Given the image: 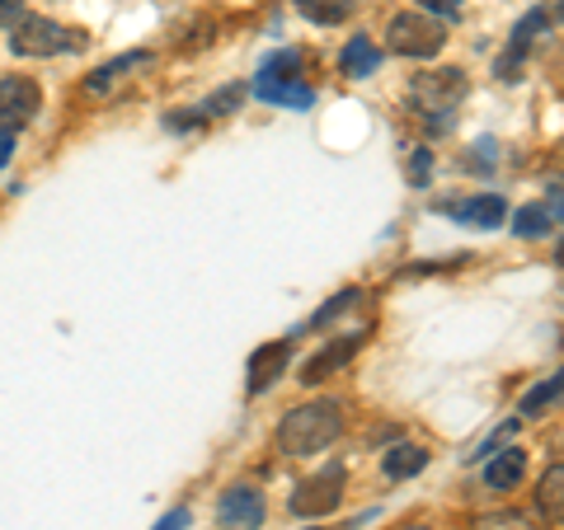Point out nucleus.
Masks as SVG:
<instances>
[{
  "instance_id": "nucleus-1",
  "label": "nucleus",
  "mask_w": 564,
  "mask_h": 530,
  "mask_svg": "<svg viewBox=\"0 0 564 530\" xmlns=\"http://www.w3.org/2000/svg\"><path fill=\"white\" fill-rule=\"evenodd\" d=\"M339 432H344V409L334 399H315V404H296L278 422V446L288 455H315V451H329Z\"/></svg>"
},
{
  "instance_id": "nucleus-2",
  "label": "nucleus",
  "mask_w": 564,
  "mask_h": 530,
  "mask_svg": "<svg viewBox=\"0 0 564 530\" xmlns=\"http://www.w3.org/2000/svg\"><path fill=\"white\" fill-rule=\"evenodd\" d=\"M470 90V80H466V70H456V66H443V70H423V76L410 80V113H419L429 128H447L452 113H456V103L466 99Z\"/></svg>"
},
{
  "instance_id": "nucleus-3",
  "label": "nucleus",
  "mask_w": 564,
  "mask_h": 530,
  "mask_svg": "<svg viewBox=\"0 0 564 530\" xmlns=\"http://www.w3.org/2000/svg\"><path fill=\"white\" fill-rule=\"evenodd\" d=\"M85 33L62 29L57 20H43V14H20L10 24V52L14 57H57V52H80Z\"/></svg>"
},
{
  "instance_id": "nucleus-4",
  "label": "nucleus",
  "mask_w": 564,
  "mask_h": 530,
  "mask_svg": "<svg viewBox=\"0 0 564 530\" xmlns=\"http://www.w3.org/2000/svg\"><path fill=\"white\" fill-rule=\"evenodd\" d=\"M386 47L395 52V57H437V52L447 47V29L433 20V14H423V10H404L395 14L391 24H386Z\"/></svg>"
},
{
  "instance_id": "nucleus-5",
  "label": "nucleus",
  "mask_w": 564,
  "mask_h": 530,
  "mask_svg": "<svg viewBox=\"0 0 564 530\" xmlns=\"http://www.w3.org/2000/svg\"><path fill=\"white\" fill-rule=\"evenodd\" d=\"M39 109H43V95H39V85H33L29 76H6L0 80V132L29 128V122L39 118Z\"/></svg>"
},
{
  "instance_id": "nucleus-6",
  "label": "nucleus",
  "mask_w": 564,
  "mask_h": 530,
  "mask_svg": "<svg viewBox=\"0 0 564 530\" xmlns=\"http://www.w3.org/2000/svg\"><path fill=\"white\" fill-rule=\"evenodd\" d=\"M339 503H344V470H325L315 479L296 484L288 507H292V517H329Z\"/></svg>"
},
{
  "instance_id": "nucleus-7",
  "label": "nucleus",
  "mask_w": 564,
  "mask_h": 530,
  "mask_svg": "<svg viewBox=\"0 0 564 530\" xmlns=\"http://www.w3.org/2000/svg\"><path fill=\"white\" fill-rule=\"evenodd\" d=\"M551 29H555V20H551L545 10H532L527 20H518L513 43H508V52L499 57V76H503V80H522V62H527V52H532L541 38H551Z\"/></svg>"
},
{
  "instance_id": "nucleus-8",
  "label": "nucleus",
  "mask_w": 564,
  "mask_h": 530,
  "mask_svg": "<svg viewBox=\"0 0 564 530\" xmlns=\"http://www.w3.org/2000/svg\"><path fill=\"white\" fill-rule=\"evenodd\" d=\"M263 517H269V503H263V493L250 488V484L226 488L221 503H217V521H221L226 530H259Z\"/></svg>"
},
{
  "instance_id": "nucleus-9",
  "label": "nucleus",
  "mask_w": 564,
  "mask_h": 530,
  "mask_svg": "<svg viewBox=\"0 0 564 530\" xmlns=\"http://www.w3.org/2000/svg\"><path fill=\"white\" fill-rule=\"evenodd\" d=\"M288 362H292V339H278V343L254 347L250 352V366H245V390L263 395L282 376V371H288Z\"/></svg>"
},
{
  "instance_id": "nucleus-10",
  "label": "nucleus",
  "mask_w": 564,
  "mask_h": 530,
  "mask_svg": "<svg viewBox=\"0 0 564 530\" xmlns=\"http://www.w3.org/2000/svg\"><path fill=\"white\" fill-rule=\"evenodd\" d=\"M358 347H362V333H348V339H334L329 347H321L315 357H306V366H302V380L306 385H321V380H329L339 366H348L352 357H358Z\"/></svg>"
},
{
  "instance_id": "nucleus-11",
  "label": "nucleus",
  "mask_w": 564,
  "mask_h": 530,
  "mask_svg": "<svg viewBox=\"0 0 564 530\" xmlns=\"http://www.w3.org/2000/svg\"><path fill=\"white\" fill-rule=\"evenodd\" d=\"M155 62V52H128V57H118V62H109V66H99L90 80H85V95H109V90H118L122 80H132L137 70H147Z\"/></svg>"
},
{
  "instance_id": "nucleus-12",
  "label": "nucleus",
  "mask_w": 564,
  "mask_h": 530,
  "mask_svg": "<svg viewBox=\"0 0 564 530\" xmlns=\"http://www.w3.org/2000/svg\"><path fill=\"white\" fill-rule=\"evenodd\" d=\"M522 474H527V451H518V446L494 451V461L485 465V488H494V493H513V488L522 484Z\"/></svg>"
},
{
  "instance_id": "nucleus-13",
  "label": "nucleus",
  "mask_w": 564,
  "mask_h": 530,
  "mask_svg": "<svg viewBox=\"0 0 564 530\" xmlns=\"http://www.w3.org/2000/svg\"><path fill=\"white\" fill-rule=\"evenodd\" d=\"M254 95L269 99V103H282V109H311V103H315V90L306 80H269V76H259Z\"/></svg>"
},
{
  "instance_id": "nucleus-14",
  "label": "nucleus",
  "mask_w": 564,
  "mask_h": 530,
  "mask_svg": "<svg viewBox=\"0 0 564 530\" xmlns=\"http://www.w3.org/2000/svg\"><path fill=\"white\" fill-rule=\"evenodd\" d=\"M452 217H462L466 225H480V231H494V225H503L508 217V202L499 192H480V198H470L462 207H452Z\"/></svg>"
},
{
  "instance_id": "nucleus-15",
  "label": "nucleus",
  "mask_w": 564,
  "mask_h": 530,
  "mask_svg": "<svg viewBox=\"0 0 564 530\" xmlns=\"http://www.w3.org/2000/svg\"><path fill=\"white\" fill-rule=\"evenodd\" d=\"M377 66H381V52L372 38H352L344 52H339V70L348 80H367V76H377Z\"/></svg>"
},
{
  "instance_id": "nucleus-16",
  "label": "nucleus",
  "mask_w": 564,
  "mask_h": 530,
  "mask_svg": "<svg viewBox=\"0 0 564 530\" xmlns=\"http://www.w3.org/2000/svg\"><path fill=\"white\" fill-rule=\"evenodd\" d=\"M292 5H296V14H306L311 24L334 29V24L352 20V10H358V0H292Z\"/></svg>"
},
{
  "instance_id": "nucleus-17",
  "label": "nucleus",
  "mask_w": 564,
  "mask_h": 530,
  "mask_svg": "<svg viewBox=\"0 0 564 530\" xmlns=\"http://www.w3.org/2000/svg\"><path fill=\"white\" fill-rule=\"evenodd\" d=\"M423 465H429V451L414 446V441H404V446H391V451H386V461H381L386 479H414Z\"/></svg>"
},
{
  "instance_id": "nucleus-18",
  "label": "nucleus",
  "mask_w": 564,
  "mask_h": 530,
  "mask_svg": "<svg viewBox=\"0 0 564 530\" xmlns=\"http://www.w3.org/2000/svg\"><path fill=\"white\" fill-rule=\"evenodd\" d=\"M536 507L545 511V526H560V517H564V465L560 461L545 470V479L536 488Z\"/></svg>"
},
{
  "instance_id": "nucleus-19",
  "label": "nucleus",
  "mask_w": 564,
  "mask_h": 530,
  "mask_svg": "<svg viewBox=\"0 0 564 530\" xmlns=\"http://www.w3.org/2000/svg\"><path fill=\"white\" fill-rule=\"evenodd\" d=\"M560 390H564V380H560V376H545L536 390L522 399V418H541L545 409H555V404H560Z\"/></svg>"
},
{
  "instance_id": "nucleus-20",
  "label": "nucleus",
  "mask_w": 564,
  "mask_h": 530,
  "mask_svg": "<svg viewBox=\"0 0 564 530\" xmlns=\"http://www.w3.org/2000/svg\"><path fill=\"white\" fill-rule=\"evenodd\" d=\"M555 225V211H545L541 202H532V207H522L518 217H513V231L522 235V240H536V235H545Z\"/></svg>"
},
{
  "instance_id": "nucleus-21",
  "label": "nucleus",
  "mask_w": 564,
  "mask_h": 530,
  "mask_svg": "<svg viewBox=\"0 0 564 530\" xmlns=\"http://www.w3.org/2000/svg\"><path fill=\"white\" fill-rule=\"evenodd\" d=\"M475 530H541L527 511H485V517H475Z\"/></svg>"
},
{
  "instance_id": "nucleus-22",
  "label": "nucleus",
  "mask_w": 564,
  "mask_h": 530,
  "mask_svg": "<svg viewBox=\"0 0 564 530\" xmlns=\"http://www.w3.org/2000/svg\"><path fill=\"white\" fill-rule=\"evenodd\" d=\"M240 103H245V85H226V90H217V95L203 103L198 118H226V113H236Z\"/></svg>"
},
{
  "instance_id": "nucleus-23",
  "label": "nucleus",
  "mask_w": 564,
  "mask_h": 530,
  "mask_svg": "<svg viewBox=\"0 0 564 530\" xmlns=\"http://www.w3.org/2000/svg\"><path fill=\"white\" fill-rule=\"evenodd\" d=\"M259 76H269V80H302V57H296V52H273V57L263 62Z\"/></svg>"
},
{
  "instance_id": "nucleus-24",
  "label": "nucleus",
  "mask_w": 564,
  "mask_h": 530,
  "mask_svg": "<svg viewBox=\"0 0 564 530\" xmlns=\"http://www.w3.org/2000/svg\"><path fill=\"white\" fill-rule=\"evenodd\" d=\"M352 300H362V291H339V296H334L325 310H315V314H311V329H321V324H329V320H334V314L352 310Z\"/></svg>"
},
{
  "instance_id": "nucleus-25",
  "label": "nucleus",
  "mask_w": 564,
  "mask_h": 530,
  "mask_svg": "<svg viewBox=\"0 0 564 530\" xmlns=\"http://www.w3.org/2000/svg\"><path fill=\"white\" fill-rule=\"evenodd\" d=\"M429 174H433V151H423V146H419V151L410 155V184L423 188V184H429Z\"/></svg>"
},
{
  "instance_id": "nucleus-26",
  "label": "nucleus",
  "mask_w": 564,
  "mask_h": 530,
  "mask_svg": "<svg viewBox=\"0 0 564 530\" xmlns=\"http://www.w3.org/2000/svg\"><path fill=\"white\" fill-rule=\"evenodd\" d=\"M188 526V507H174L165 521H155V530H184Z\"/></svg>"
},
{
  "instance_id": "nucleus-27",
  "label": "nucleus",
  "mask_w": 564,
  "mask_h": 530,
  "mask_svg": "<svg viewBox=\"0 0 564 530\" xmlns=\"http://www.w3.org/2000/svg\"><path fill=\"white\" fill-rule=\"evenodd\" d=\"M462 0H423V14H456Z\"/></svg>"
},
{
  "instance_id": "nucleus-28",
  "label": "nucleus",
  "mask_w": 564,
  "mask_h": 530,
  "mask_svg": "<svg viewBox=\"0 0 564 530\" xmlns=\"http://www.w3.org/2000/svg\"><path fill=\"white\" fill-rule=\"evenodd\" d=\"M10 155H14V132H0V169L10 165Z\"/></svg>"
},
{
  "instance_id": "nucleus-29",
  "label": "nucleus",
  "mask_w": 564,
  "mask_h": 530,
  "mask_svg": "<svg viewBox=\"0 0 564 530\" xmlns=\"http://www.w3.org/2000/svg\"><path fill=\"white\" fill-rule=\"evenodd\" d=\"M6 20H20V0H0V24Z\"/></svg>"
},
{
  "instance_id": "nucleus-30",
  "label": "nucleus",
  "mask_w": 564,
  "mask_h": 530,
  "mask_svg": "<svg viewBox=\"0 0 564 530\" xmlns=\"http://www.w3.org/2000/svg\"><path fill=\"white\" fill-rule=\"evenodd\" d=\"M404 530H437V526H404Z\"/></svg>"
},
{
  "instance_id": "nucleus-31",
  "label": "nucleus",
  "mask_w": 564,
  "mask_h": 530,
  "mask_svg": "<svg viewBox=\"0 0 564 530\" xmlns=\"http://www.w3.org/2000/svg\"><path fill=\"white\" fill-rule=\"evenodd\" d=\"M306 530H321V526H306Z\"/></svg>"
}]
</instances>
